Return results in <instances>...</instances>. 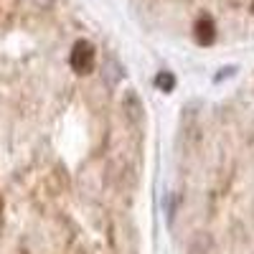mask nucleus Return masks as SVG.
I'll list each match as a JSON object with an SVG mask.
<instances>
[{
    "label": "nucleus",
    "instance_id": "4",
    "mask_svg": "<svg viewBox=\"0 0 254 254\" xmlns=\"http://www.w3.org/2000/svg\"><path fill=\"white\" fill-rule=\"evenodd\" d=\"M15 8H18V0H0V31L13 20Z\"/></svg>",
    "mask_w": 254,
    "mask_h": 254
},
{
    "label": "nucleus",
    "instance_id": "6",
    "mask_svg": "<svg viewBox=\"0 0 254 254\" xmlns=\"http://www.w3.org/2000/svg\"><path fill=\"white\" fill-rule=\"evenodd\" d=\"M51 3H54V0H36V5H38V8H49Z\"/></svg>",
    "mask_w": 254,
    "mask_h": 254
},
{
    "label": "nucleus",
    "instance_id": "1",
    "mask_svg": "<svg viewBox=\"0 0 254 254\" xmlns=\"http://www.w3.org/2000/svg\"><path fill=\"white\" fill-rule=\"evenodd\" d=\"M94 61H97V51L89 41H76L71 46V54H69V64L76 74H89L94 69Z\"/></svg>",
    "mask_w": 254,
    "mask_h": 254
},
{
    "label": "nucleus",
    "instance_id": "5",
    "mask_svg": "<svg viewBox=\"0 0 254 254\" xmlns=\"http://www.w3.org/2000/svg\"><path fill=\"white\" fill-rule=\"evenodd\" d=\"M155 87H158L160 92H173V87H176V76H173L171 71H160V74L155 76Z\"/></svg>",
    "mask_w": 254,
    "mask_h": 254
},
{
    "label": "nucleus",
    "instance_id": "2",
    "mask_svg": "<svg viewBox=\"0 0 254 254\" xmlns=\"http://www.w3.org/2000/svg\"><path fill=\"white\" fill-rule=\"evenodd\" d=\"M193 38H196L198 46H211V44H214V38H216V26H214V20H211L208 15H201V18L196 20V26H193Z\"/></svg>",
    "mask_w": 254,
    "mask_h": 254
},
{
    "label": "nucleus",
    "instance_id": "3",
    "mask_svg": "<svg viewBox=\"0 0 254 254\" xmlns=\"http://www.w3.org/2000/svg\"><path fill=\"white\" fill-rule=\"evenodd\" d=\"M122 107H125V117L130 120V122H135V125L142 122V102H140V97L135 92H127L125 94Z\"/></svg>",
    "mask_w": 254,
    "mask_h": 254
}]
</instances>
